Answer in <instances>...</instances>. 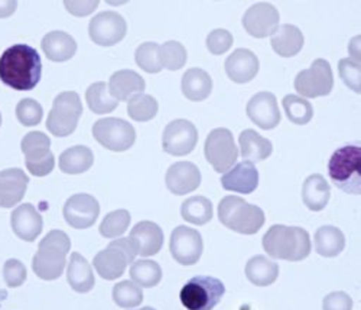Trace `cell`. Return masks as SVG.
<instances>
[{
	"mask_svg": "<svg viewBox=\"0 0 361 310\" xmlns=\"http://www.w3.org/2000/svg\"><path fill=\"white\" fill-rule=\"evenodd\" d=\"M16 117L25 128L38 126L44 117L42 106L34 99H23L16 106Z\"/></svg>",
	"mask_w": 361,
	"mask_h": 310,
	"instance_id": "44",
	"label": "cell"
},
{
	"mask_svg": "<svg viewBox=\"0 0 361 310\" xmlns=\"http://www.w3.org/2000/svg\"><path fill=\"white\" fill-rule=\"evenodd\" d=\"M130 278L139 287L150 289L159 285L162 278V268L152 260H137L130 267Z\"/></svg>",
	"mask_w": 361,
	"mask_h": 310,
	"instance_id": "37",
	"label": "cell"
},
{
	"mask_svg": "<svg viewBox=\"0 0 361 310\" xmlns=\"http://www.w3.org/2000/svg\"><path fill=\"white\" fill-rule=\"evenodd\" d=\"M11 225L20 240L32 242L42 232L44 221L41 213L32 204H22L12 212Z\"/></svg>",
	"mask_w": 361,
	"mask_h": 310,
	"instance_id": "21",
	"label": "cell"
},
{
	"mask_svg": "<svg viewBox=\"0 0 361 310\" xmlns=\"http://www.w3.org/2000/svg\"><path fill=\"white\" fill-rule=\"evenodd\" d=\"M238 143L243 161L250 162L253 165L266 161L274 151L272 142L260 136L256 130L252 129L242 132V135L238 137Z\"/></svg>",
	"mask_w": 361,
	"mask_h": 310,
	"instance_id": "27",
	"label": "cell"
},
{
	"mask_svg": "<svg viewBox=\"0 0 361 310\" xmlns=\"http://www.w3.org/2000/svg\"><path fill=\"white\" fill-rule=\"evenodd\" d=\"M93 136L104 149L111 151H126L135 144L136 130L123 118L109 117L94 123Z\"/></svg>",
	"mask_w": 361,
	"mask_h": 310,
	"instance_id": "11",
	"label": "cell"
},
{
	"mask_svg": "<svg viewBox=\"0 0 361 310\" xmlns=\"http://www.w3.org/2000/svg\"><path fill=\"white\" fill-rule=\"evenodd\" d=\"M26 275H27L26 267L19 260L11 259L5 263V266H4V278H5V282L9 287L15 289V287L22 286L26 280Z\"/></svg>",
	"mask_w": 361,
	"mask_h": 310,
	"instance_id": "47",
	"label": "cell"
},
{
	"mask_svg": "<svg viewBox=\"0 0 361 310\" xmlns=\"http://www.w3.org/2000/svg\"><path fill=\"white\" fill-rule=\"evenodd\" d=\"M226 286L212 275H195L180 290V302L188 310H213L223 299Z\"/></svg>",
	"mask_w": 361,
	"mask_h": 310,
	"instance_id": "7",
	"label": "cell"
},
{
	"mask_svg": "<svg viewBox=\"0 0 361 310\" xmlns=\"http://www.w3.org/2000/svg\"><path fill=\"white\" fill-rule=\"evenodd\" d=\"M128 23L125 18L113 11L102 12L88 25V35L100 46H113L126 37Z\"/></svg>",
	"mask_w": 361,
	"mask_h": 310,
	"instance_id": "15",
	"label": "cell"
},
{
	"mask_svg": "<svg viewBox=\"0 0 361 310\" xmlns=\"http://www.w3.org/2000/svg\"><path fill=\"white\" fill-rule=\"evenodd\" d=\"M27 183V175L19 168L0 172V206L12 208L18 205L26 194Z\"/></svg>",
	"mask_w": 361,
	"mask_h": 310,
	"instance_id": "23",
	"label": "cell"
},
{
	"mask_svg": "<svg viewBox=\"0 0 361 310\" xmlns=\"http://www.w3.org/2000/svg\"><path fill=\"white\" fill-rule=\"evenodd\" d=\"M136 64L149 74H158L162 71L159 59V45L157 42H145L137 46L135 52Z\"/></svg>",
	"mask_w": 361,
	"mask_h": 310,
	"instance_id": "43",
	"label": "cell"
},
{
	"mask_svg": "<svg viewBox=\"0 0 361 310\" xmlns=\"http://www.w3.org/2000/svg\"><path fill=\"white\" fill-rule=\"evenodd\" d=\"M113 300L117 306L123 309H133L142 304L143 292L142 287L135 285L132 280H123L113 287Z\"/></svg>",
	"mask_w": 361,
	"mask_h": 310,
	"instance_id": "42",
	"label": "cell"
},
{
	"mask_svg": "<svg viewBox=\"0 0 361 310\" xmlns=\"http://www.w3.org/2000/svg\"><path fill=\"white\" fill-rule=\"evenodd\" d=\"M331 188L322 175H311L302 185V201L311 211H322L329 201Z\"/></svg>",
	"mask_w": 361,
	"mask_h": 310,
	"instance_id": "32",
	"label": "cell"
},
{
	"mask_svg": "<svg viewBox=\"0 0 361 310\" xmlns=\"http://www.w3.org/2000/svg\"><path fill=\"white\" fill-rule=\"evenodd\" d=\"M233 35L226 29H214L207 37V48L213 55H223L233 45Z\"/></svg>",
	"mask_w": 361,
	"mask_h": 310,
	"instance_id": "46",
	"label": "cell"
},
{
	"mask_svg": "<svg viewBox=\"0 0 361 310\" xmlns=\"http://www.w3.org/2000/svg\"><path fill=\"white\" fill-rule=\"evenodd\" d=\"M249 118L263 130H272L281 123V111L276 97L269 91L255 94L246 107Z\"/></svg>",
	"mask_w": 361,
	"mask_h": 310,
	"instance_id": "18",
	"label": "cell"
},
{
	"mask_svg": "<svg viewBox=\"0 0 361 310\" xmlns=\"http://www.w3.org/2000/svg\"><path fill=\"white\" fill-rule=\"evenodd\" d=\"M169 250L178 264L194 266L204 252L202 237L197 230L187 225H178L171 234Z\"/></svg>",
	"mask_w": 361,
	"mask_h": 310,
	"instance_id": "13",
	"label": "cell"
},
{
	"mask_svg": "<svg viewBox=\"0 0 361 310\" xmlns=\"http://www.w3.org/2000/svg\"><path fill=\"white\" fill-rule=\"evenodd\" d=\"M283 108L288 118L298 126H305L314 117V107L312 104L295 94H288L283 99Z\"/></svg>",
	"mask_w": 361,
	"mask_h": 310,
	"instance_id": "38",
	"label": "cell"
},
{
	"mask_svg": "<svg viewBox=\"0 0 361 310\" xmlns=\"http://www.w3.org/2000/svg\"><path fill=\"white\" fill-rule=\"evenodd\" d=\"M25 154V165L34 176L49 175L55 168V158L51 151V139L42 132L27 133L20 142Z\"/></svg>",
	"mask_w": 361,
	"mask_h": 310,
	"instance_id": "10",
	"label": "cell"
},
{
	"mask_svg": "<svg viewBox=\"0 0 361 310\" xmlns=\"http://www.w3.org/2000/svg\"><path fill=\"white\" fill-rule=\"evenodd\" d=\"M159 59L162 70L178 71L187 64V49L180 42L168 41L159 45Z\"/></svg>",
	"mask_w": 361,
	"mask_h": 310,
	"instance_id": "41",
	"label": "cell"
},
{
	"mask_svg": "<svg viewBox=\"0 0 361 310\" xmlns=\"http://www.w3.org/2000/svg\"><path fill=\"white\" fill-rule=\"evenodd\" d=\"M328 175L338 190L360 195L361 191V149L347 144L337 149L328 161Z\"/></svg>",
	"mask_w": 361,
	"mask_h": 310,
	"instance_id": "5",
	"label": "cell"
},
{
	"mask_svg": "<svg viewBox=\"0 0 361 310\" xmlns=\"http://www.w3.org/2000/svg\"><path fill=\"white\" fill-rule=\"evenodd\" d=\"M16 2H0V18L11 16L16 11Z\"/></svg>",
	"mask_w": 361,
	"mask_h": 310,
	"instance_id": "50",
	"label": "cell"
},
{
	"mask_svg": "<svg viewBox=\"0 0 361 310\" xmlns=\"http://www.w3.org/2000/svg\"><path fill=\"white\" fill-rule=\"evenodd\" d=\"M274 51L282 58H290L300 52L304 46V34L295 25L285 23L276 29L270 39Z\"/></svg>",
	"mask_w": 361,
	"mask_h": 310,
	"instance_id": "28",
	"label": "cell"
},
{
	"mask_svg": "<svg viewBox=\"0 0 361 310\" xmlns=\"http://www.w3.org/2000/svg\"><path fill=\"white\" fill-rule=\"evenodd\" d=\"M180 216L194 225H205L213 220V204L208 198L195 195L180 205Z\"/></svg>",
	"mask_w": 361,
	"mask_h": 310,
	"instance_id": "35",
	"label": "cell"
},
{
	"mask_svg": "<svg viewBox=\"0 0 361 310\" xmlns=\"http://www.w3.org/2000/svg\"><path fill=\"white\" fill-rule=\"evenodd\" d=\"M85 101L88 108L96 114H107L117 108L116 101L109 92V85L104 81H99L90 85L85 91Z\"/></svg>",
	"mask_w": 361,
	"mask_h": 310,
	"instance_id": "36",
	"label": "cell"
},
{
	"mask_svg": "<svg viewBox=\"0 0 361 310\" xmlns=\"http://www.w3.org/2000/svg\"><path fill=\"white\" fill-rule=\"evenodd\" d=\"M71 240L61 230L49 231L39 242L38 253L32 260L34 273L42 280H56L63 275L70 253Z\"/></svg>",
	"mask_w": 361,
	"mask_h": 310,
	"instance_id": "3",
	"label": "cell"
},
{
	"mask_svg": "<svg viewBox=\"0 0 361 310\" xmlns=\"http://www.w3.org/2000/svg\"><path fill=\"white\" fill-rule=\"evenodd\" d=\"M180 89L191 101H202L209 97L213 91V80L201 68H190L180 81Z\"/></svg>",
	"mask_w": 361,
	"mask_h": 310,
	"instance_id": "30",
	"label": "cell"
},
{
	"mask_svg": "<svg viewBox=\"0 0 361 310\" xmlns=\"http://www.w3.org/2000/svg\"><path fill=\"white\" fill-rule=\"evenodd\" d=\"M82 114V104L75 91H64L58 94L47 118V129L56 137H67L77 129Z\"/></svg>",
	"mask_w": 361,
	"mask_h": 310,
	"instance_id": "8",
	"label": "cell"
},
{
	"mask_svg": "<svg viewBox=\"0 0 361 310\" xmlns=\"http://www.w3.org/2000/svg\"><path fill=\"white\" fill-rule=\"evenodd\" d=\"M63 213L70 227L75 230H87L97 221L100 205L93 195L77 194L67 199Z\"/></svg>",
	"mask_w": 361,
	"mask_h": 310,
	"instance_id": "16",
	"label": "cell"
},
{
	"mask_svg": "<svg viewBox=\"0 0 361 310\" xmlns=\"http://www.w3.org/2000/svg\"><path fill=\"white\" fill-rule=\"evenodd\" d=\"M136 256L137 247L135 241L130 237H120L111 241L103 252L97 253L93 266L104 280H116L125 274L128 264H132Z\"/></svg>",
	"mask_w": 361,
	"mask_h": 310,
	"instance_id": "6",
	"label": "cell"
},
{
	"mask_svg": "<svg viewBox=\"0 0 361 310\" xmlns=\"http://www.w3.org/2000/svg\"><path fill=\"white\" fill-rule=\"evenodd\" d=\"M0 126H2V114H0Z\"/></svg>",
	"mask_w": 361,
	"mask_h": 310,
	"instance_id": "53",
	"label": "cell"
},
{
	"mask_svg": "<svg viewBox=\"0 0 361 310\" xmlns=\"http://www.w3.org/2000/svg\"><path fill=\"white\" fill-rule=\"evenodd\" d=\"M129 237L135 241L137 254L142 257H152L158 254L164 245V231L152 221L137 223L132 228Z\"/></svg>",
	"mask_w": 361,
	"mask_h": 310,
	"instance_id": "24",
	"label": "cell"
},
{
	"mask_svg": "<svg viewBox=\"0 0 361 310\" xmlns=\"http://www.w3.org/2000/svg\"><path fill=\"white\" fill-rule=\"evenodd\" d=\"M221 186L226 191L249 195L259 186V172L250 162H240L221 176Z\"/></svg>",
	"mask_w": 361,
	"mask_h": 310,
	"instance_id": "20",
	"label": "cell"
},
{
	"mask_svg": "<svg viewBox=\"0 0 361 310\" xmlns=\"http://www.w3.org/2000/svg\"><path fill=\"white\" fill-rule=\"evenodd\" d=\"M166 188L173 195H187L200 188L201 172L191 162H176L169 166L165 175Z\"/></svg>",
	"mask_w": 361,
	"mask_h": 310,
	"instance_id": "19",
	"label": "cell"
},
{
	"mask_svg": "<svg viewBox=\"0 0 361 310\" xmlns=\"http://www.w3.org/2000/svg\"><path fill=\"white\" fill-rule=\"evenodd\" d=\"M353 300L344 292H333L325 296L322 302V310H351Z\"/></svg>",
	"mask_w": 361,
	"mask_h": 310,
	"instance_id": "48",
	"label": "cell"
},
{
	"mask_svg": "<svg viewBox=\"0 0 361 310\" xmlns=\"http://www.w3.org/2000/svg\"><path fill=\"white\" fill-rule=\"evenodd\" d=\"M67 280L73 290L77 293H88L96 285L92 266L88 264V261L80 253H73L70 257Z\"/></svg>",
	"mask_w": 361,
	"mask_h": 310,
	"instance_id": "29",
	"label": "cell"
},
{
	"mask_svg": "<svg viewBox=\"0 0 361 310\" xmlns=\"http://www.w3.org/2000/svg\"><path fill=\"white\" fill-rule=\"evenodd\" d=\"M198 143V130L188 120L171 121L162 133V149L172 156H187Z\"/></svg>",
	"mask_w": 361,
	"mask_h": 310,
	"instance_id": "14",
	"label": "cell"
},
{
	"mask_svg": "<svg viewBox=\"0 0 361 310\" xmlns=\"http://www.w3.org/2000/svg\"><path fill=\"white\" fill-rule=\"evenodd\" d=\"M66 8L75 16H87L97 9L99 2H66Z\"/></svg>",
	"mask_w": 361,
	"mask_h": 310,
	"instance_id": "49",
	"label": "cell"
},
{
	"mask_svg": "<svg viewBox=\"0 0 361 310\" xmlns=\"http://www.w3.org/2000/svg\"><path fill=\"white\" fill-rule=\"evenodd\" d=\"M338 73H340V77L341 80L344 81V84L354 92H358L361 91V87H360V62L358 61H354L353 58H343L340 62H338Z\"/></svg>",
	"mask_w": 361,
	"mask_h": 310,
	"instance_id": "45",
	"label": "cell"
},
{
	"mask_svg": "<svg viewBox=\"0 0 361 310\" xmlns=\"http://www.w3.org/2000/svg\"><path fill=\"white\" fill-rule=\"evenodd\" d=\"M245 273L252 285L266 287L276 282L279 275V266L266 256H255L247 261Z\"/></svg>",
	"mask_w": 361,
	"mask_h": 310,
	"instance_id": "31",
	"label": "cell"
},
{
	"mask_svg": "<svg viewBox=\"0 0 361 310\" xmlns=\"http://www.w3.org/2000/svg\"><path fill=\"white\" fill-rule=\"evenodd\" d=\"M226 74L227 77L237 82L246 84L250 82L259 73L260 62L259 58L249 49L240 48L235 49L226 61Z\"/></svg>",
	"mask_w": 361,
	"mask_h": 310,
	"instance_id": "22",
	"label": "cell"
},
{
	"mask_svg": "<svg viewBox=\"0 0 361 310\" xmlns=\"http://www.w3.org/2000/svg\"><path fill=\"white\" fill-rule=\"evenodd\" d=\"M45 56L54 62H66L77 52L75 39L63 30H52L42 38L41 42Z\"/></svg>",
	"mask_w": 361,
	"mask_h": 310,
	"instance_id": "26",
	"label": "cell"
},
{
	"mask_svg": "<svg viewBox=\"0 0 361 310\" xmlns=\"http://www.w3.org/2000/svg\"><path fill=\"white\" fill-rule=\"evenodd\" d=\"M94 163L93 150L87 146H74L64 150L59 156V169L67 175L87 172Z\"/></svg>",
	"mask_w": 361,
	"mask_h": 310,
	"instance_id": "33",
	"label": "cell"
},
{
	"mask_svg": "<svg viewBox=\"0 0 361 310\" xmlns=\"http://www.w3.org/2000/svg\"><path fill=\"white\" fill-rule=\"evenodd\" d=\"M219 220L231 231L245 235H253L264 225V212L257 205L246 199L228 195L219 204Z\"/></svg>",
	"mask_w": 361,
	"mask_h": 310,
	"instance_id": "4",
	"label": "cell"
},
{
	"mask_svg": "<svg viewBox=\"0 0 361 310\" xmlns=\"http://www.w3.org/2000/svg\"><path fill=\"white\" fill-rule=\"evenodd\" d=\"M146 88L145 80L132 70L116 71L109 81V92L116 101H128Z\"/></svg>",
	"mask_w": 361,
	"mask_h": 310,
	"instance_id": "25",
	"label": "cell"
},
{
	"mask_svg": "<svg viewBox=\"0 0 361 310\" xmlns=\"http://www.w3.org/2000/svg\"><path fill=\"white\" fill-rule=\"evenodd\" d=\"M358 42H360V38L355 37V38L350 42L348 51H350L351 58H353L354 61H358V62H360V45H358Z\"/></svg>",
	"mask_w": 361,
	"mask_h": 310,
	"instance_id": "51",
	"label": "cell"
},
{
	"mask_svg": "<svg viewBox=\"0 0 361 310\" xmlns=\"http://www.w3.org/2000/svg\"><path fill=\"white\" fill-rule=\"evenodd\" d=\"M334 87V75L329 62L318 58L312 62L311 68L300 71L295 78V89L299 97L317 99L328 96Z\"/></svg>",
	"mask_w": 361,
	"mask_h": 310,
	"instance_id": "9",
	"label": "cell"
},
{
	"mask_svg": "<svg viewBox=\"0 0 361 310\" xmlns=\"http://www.w3.org/2000/svg\"><path fill=\"white\" fill-rule=\"evenodd\" d=\"M279 12L270 4H256L243 15V26L253 38L272 37L279 27Z\"/></svg>",
	"mask_w": 361,
	"mask_h": 310,
	"instance_id": "17",
	"label": "cell"
},
{
	"mask_svg": "<svg viewBox=\"0 0 361 310\" xmlns=\"http://www.w3.org/2000/svg\"><path fill=\"white\" fill-rule=\"evenodd\" d=\"M264 252L276 260L302 261L311 253V238L308 231L300 227L272 225L263 235Z\"/></svg>",
	"mask_w": 361,
	"mask_h": 310,
	"instance_id": "2",
	"label": "cell"
},
{
	"mask_svg": "<svg viewBox=\"0 0 361 310\" xmlns=\"http://www.w3.org/2000/svg\"><path fill=\"white\" fill-rule=\"evenodd\" d=\"M204 153L205 159L216 172L226 173L230 170L235 165L238 156V149L235 147L233 133L224 128L214 129L207 136Z\"/></svg>",
	"mask_w": 361,
	"mask_h": 310,
	"instance_id": "12",
	"label": "cell"
},
{
	"mask_svg": "<svg viewBox=\"0 0 361 310\" xmlns=\"http://www.w3.org/2000/svg\"><path fill=\"white\" fill-rule=\"evenodd\" d=\"M345 247L343 231L334 225H324L315 232V250L322 257H337Z\"/></svg>",
	"mask_w": 361,
	"mask_h": 310,
	"instance_id": "34",
	"label": "cell"
},
{
	"mask_svg": "<svg viewBox=\"0 0 361 310\" xmlns=\"http://www.w3.org/2000/svg\"><path fill=\"white\" fill-rule=\"evenodd\" d=\"M136 310H155L154 307H149V306H146V307H142V309H136Z\"/></svg>",
	"mask_w": 361,
	"mask_h": 310,
	"instance_id": "52",
	"label": "cell"
},
{
	"mask_svg": "<svg viewBox=\"0 0 361 310\" xmlns=\"http://www.w3.org/2000/svg\"><path fill=\"white\" fill-rule=\"evenodd\" d=\"M158 110L159 106L155 97L145 94V92H140V94H136L128 100V114L135 121L152 120L157 117Z\"/></svg>",
	"mask_w": 361,
	"mask_h": 310,
	"instance_id": "39",
	"label": "cell"
},
{
	"mask_svg": "<svg viewBox=\"0 0 361 310\" xmlns=\"http://www.w3.org/2000/svg\"><path fill=\"white\" fill-rule=\"evenodd\" d=\"M42 78V61L35 48L16 44L0 56V81L16 91H31Z\"/></svg>",
	"mask_w": 361,
	"mask_h": 310,
	"instance_id": "1",
	"label": "cell"
},
{
	"mask_svg": "<svg viewBox=\"0 0 361 310\" xmlns=\"http://www.w3.org/2000/svg\"><path fill=\"white\" fill-rule=\"evenodd\" d=\"M130 225V213L128 209H117L110 213H107L100 227L99 231L104 238H117L122 237Z\"/></svg>",
	"mask_w": 361,
	"mask_h": 310,
	"instance_id": "40",
	"label": "cell"
}]
</instances>
